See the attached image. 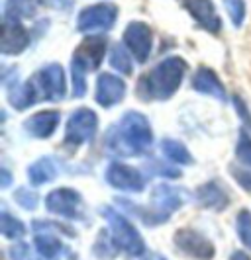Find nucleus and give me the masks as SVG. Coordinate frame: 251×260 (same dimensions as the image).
<instances>
[{
	"instance_id": "obj_1",
	"label": "nucleus",
	"mask_w": 251,
	"mask_h": 260,
	"mask_svg": "<svg viewBox=\"0 0 251 260\" xmlns=\"http://www.w3.org/2000/svg\"><path fill=\"white\" fill-rule=\"evenodd\" d=\"M153 145V133L146 116L137 112L124 114L118 123L108 131L106 147L112 155L137 156L144 155Z\"/></svg>"
},
{
	"instance_id": "obj_2",
	"label": "nucleus",
	"mask_w": 251,
	"mask_h": 260,
	"mask_svg": "<svg viewBox=\"0 0 251 260\" xmlns=\"http://www.w3.org/2000/svg\"><path fill=\"white\" fill-rule=\"evenodd\" d=\"M186 63L181 57H169L151 69L137 82V96L144 100H167L177 92L185 77Z\"/></svg>"
},
{
	"instance_id": "obj_3",
	"label": "nucleus",
	"mask_w": 251,
	"mask_h": 260,
	"mask_svg": "<svg viewBox=\"0 0 251 260\" xmlns=\"http://www.w3.org/2000/svg\"><path fill=\"white\" fill-rule=\"evenodd\" d=\"M106 53V39L102 38H89L85 39L77 47V51L73 55V63H71V71H73V94L80 98L87 92V82H85V75L89 71L98 69Z\"/></svg>"
},
{
	"instance_id": "obj_4",
	"label": "nucleus",
	"mask_w": 251,
	"mask_h": 260,
	"mask_svg": "<svg viewBox=\"0 0 251 260\" xmlns=\"http://www.w3.org/2000/svg\"><path fill=\"white\" fill-rule=\"evenodd\" d=\"M27 86L34 92L36 102L38 100H61L65 96V71L63 67L51 65L40 69L34 78L27 82Z\"/></svg>"
},
{
	"instance_id": "obj_5",
	"label": "nucleus",
	"mask_w": 251,
	"mask_h": 260,
	"mask_svg": "<svg viewBox=\"0 0 251 260\" xmlns=\"http://www.w3.org/2000/svg\"><path fill=\"white\" fill-rule=\"evenodd\" d=\"M102 215H104L108 225H110V231H112L114 243H116L122 250H126V252L132 254V256L144 254V250H146L144 239L140 237V233L135 231V227H133L132 223L128 221L124 215H120L118 211L112 208L102 209Z\"/></svg>"
},
{
	"instance_id": "obj_6",
	"label": "nucleus",
	"mask_w": 251,
	"mask_h": 260,
	"mask_svg": "<svg viewBox=\"0 0 251 260\" xmlns=\"http://www.w3.org/2000/svg\"><path fill=\"white\" fill-rule=\"evenodd\" d=\"M151 204H153L151 211L140 213V215L146 217L144 221L149 223V225H153V223H165L169 219V215H171L173 211H177V209L183 206V194L177 188L161 184V186H157L153 190V194H151Z\"/></svg>"
},
{
	"instance_id": "obj_7",
	"label": "nucleus",
	"mask_w": 251,
	"mask_h": 260,
	"mask_svg": "<svg viewBox=\"0 0 251 260\" xmlns=\"http://www.w3.org/2000/svg\"><path fill=\"white\" fill-rule=\"evenodd\" d=\"M96 125H98V117L93 110H89V108L77 110L75 114H71L69 121H67L65 143L69 147H79L82 143L94 141Z\"/></svg>"
},
{
	"instance_id": "obj_8",
	"label": "nucleus",
	"mask_w": 251,
	"mask_h": 260,
	"mask_svg": "<svg viewBox=\"0 0 251 260\" xmlns=\"http://www.w3.org/2000/svg\"><path fill=\"white\" fill-rule=\"evenodd\" d=\"M116 18H118V8L114 4H94L79 14L77 27L85 34H100L114 26Z\"/></svg>"
},
{
	"instance_id": "obj_9",
	"label": "nucleus",
	"mask_w": 251,
	"mask_h": 260,
	"mask_svg": "<svg viewBox=\"0 0 251 260\" xmlns=\"http://www.w3.org/2000/svg\"><path fill=\"white\" fill-rule=\"evenodd\" d=\"M124 43L128 45V49L135 55L140 63H146L153 45V34L144 22H132L124 31Z\"/></svg>"
},
{
	"instance_id": "obj_10",
	"label": "nucleus",
	"mask_w": 251,
	"mask_h": 260,
	"mask_svg": "<svg viewBox=\"0 0 251 260\" xmlns=\"http://www.w3.org/2000/svg\"><path fill=\"white\" fill-rule=\"evenodd\" d=\"M106 180L112 184L118 190H126V192H142L146 186V178L142 176V172H137L132 167L114 162L106 170Z\"/></svg>"
},
{
	"instance_id": "obj_11",
	"label": "nucleus",
	"mask_w": 251,
	"mask_h": 260,
	"mask_svg": "<svg viewBox=\"0 0 251 260\" xmlns=\"http://www.w3.org/2000/svg\"><path fill=\"white\" fill-rule=\"evenodd\" d=\"M45 206H47V209L51 213L63 215V217H69V219H75L79 215L80 196L79 192H75L71 188H61V190H55V192L47 196Z\"/></svg>"
},
{
	"instance_id": "obj_12",
	"label": "nucleus",
	"mask_w": 251,
	"mask_h": 260,
	"mask_svg": "<svg viewBox=\"0 0 251 260\" xmlns=\"http://www.w3.org/2000/svg\"><path fill=\"white\" fill-rule=\"evenodd\" d=\"M175 245L181 248L183 252L194 256L200 260H210L214 256V245L202 235L194 233L190 229H183L175 237Z\"/></svg>"
},
{
	"instance_id": "obj_13",
	"label": "nucleus",
	"mask_w": 251,
	"mask_h": 260,
	"mask_svg": "<svg viewBox=\"0 0 251 260\" xmlns=\"http://www.w3.org/2000/svg\"><path fill=\"white\" fill-rule=\"evenodd\" d=\"M124 94H126V82L122 78L114 77L110 73H104L98 77L94 98L100 106H104V108L116 106L124 98Z\"/></svg>"
},
{
	"instance_id": "obj_14",
	"label": "nucleus",
	"mask_w": 251,
	"mask_h": 260,
	"mask_svg": "<svg viewBox=\"0 0 251 260\" xmlns=\"http://www.w3.org/2000/svg\"><path fill=\"white\" fill-rule=\"evenodd\" d=\"M30 43V36L27 31L22 27V24L18 20H10V18H4V24H2V53L4 55H16V53H22Z\"/></svg>"
},
{
	"instance_id": "obj_15",
	"label": "nucleus",
	"mask_w": 251,
	"mask_h": 260,
	"mask_svg": "<svg viewBox=\"0 0 251 260\" xmlns=\"http://www.w3.org/2000/svg\"><path fill=\"white\" fill-rule=\"evenodd\" d=\"M188 14L199 22L204 29H208L210 34H218L222 29V20L214 10L212 0H185L183 2Z\"/></svg>"
},
{
	"instance_id": "obj_16",
	"label": "nucleus",
	"mask_w": 251,
	"mask_h": 260,
	"mask_svg": "<svg viewBox=\"0 0 251 260\" xmlns=\"http://www.w3.org/2000/svg\"><path fill=\"white\" fill-rule=\"evenodd\" d=\"M34 229H36V247L41 252V256H45L47 260L61 258V254L65 252V247H63V243L55 235L47 231L49 229L47 223L36 221L34 223Z\"/></svg>"
},
{
	"instance_id": "obj_17",
	"label": "nucleus",
	"mask_w": 251,
	"mask_h": 260,
	"mask_svg": "<svg viewBox=\"0 0 251 260\" xmlns=\"http://www.w3.org/2000/svg\"><path fill=\"white\" fill-rule=\"evenodd\" d=\"M59 112H38L36 116H32L26 121V131L32 137H38V139H45V137H51L53 131L57 129L59 125Z\"/></svg>"
},
{
	"instance_id": "obj_18",
	"label": "nucleus",
	"mask_w": 251,
	"mask_h": 260,
	"mask_svg": "<svg viewBox=\"0 0 251 260\" xmlns=\"http://www.w3.org/2000/svg\"><path fill=\"white\" fill-rule=\"evenodd\" d=\"M192 86H194V90L202 92V94H210L214 98H218V100H226V90L224 86H222V82L218 80V77L212 73L210 69H199L197 71V75L192 78Z\"/></svg>"
},
{
	"instance_id": "obj_19",
	"label": "nucleus",
	"mask_w": 251,
	"mask_h": 260,
	"mask_svg": "<svg viewBox=\"0 0 251 260\" xmlns=\"http://www.w3.org/2000/svg\"><path fill=\"white\" fill-rule=\"evenodd\" d=\"M197 198H199L200 206L210 209H224L228 206V202H230L228 192L218 182H208L204 186H200L199 192H197Z\"/></svg>"
},
{
	"instance_id": "obj_20",
	"label": "nucleus",
	"mask_w": 251,
	"mask_h": 260,
	"mask_svg": "<svg viewBox=\"0 0 251 260\" xmlns=\"http://www.w3.org/2000/svg\"><path fill=\"white\" fill-rule=\"evenodd\" d=\"M30 182L34 186H41L45 182H51L53 178L57 176V169L53 165L51 158H40L38 162H34L30 167Z\"/></svg>"
},
{
	"instance_id": "obj_21",
	"label": "nucleus",
	"mask_w": 251,
	"mask_h": 260,
	"mask_svg": "<svg viewBox=\"0 0 251 260\" xmlns=\"http://www.w3.org/2000/svg\"><path fill=\"white\" fill-rule=\"evenodd\" d=\"M36 14V0H6L4 18L20 20V18H32Z\"/></svg>"
},
{
	"instance_id": "obj_22",
	"label": "nucleus",
	"mask_w": 251,
	"mask_h": 260,
	"mask_svg": "<svg viewBox=\"0 0 251 260\" xmlns=\"http://www.w3.org/2000/svg\"><path fill=\"white\" fill-rule=\"evenodd\" d=\"M161 149H163L165 156H169V158H171V160H175V162H181V165H188V162H192L190 153L186 151V147L181 143V141H175V139H165V141L161 143Z\"/></svg>"
},
{
	"instance_id": "obj_23",
	"label": "nucleus",
	"mask_w": 251,
	"mask_h": 260,
	"mask_svg": "<svg viewBox=\"0 0 251 260\" xmlns=\"http://www.w3.org/2000/svg\"><path fill=\"white\" fill-rule=\"evenodd\" d=\"M0 229H2V235L6 239H16V237H22L26 227L18 219H14L12 215H8L6 209H2V217H0Z\"/></svg>"
},
{
	"instance_id": "obj_24",
	"label": "nucleus",
	"mask_w": 251,
	"mask_h": 260,
	"mask_svg": "<svg viewBox=\"0 0 251 260\" xmlns=\"http://www.w3.org/2000/svg\"><path fill=\"white\" fill-rule=\"evenodd\" d=\"M110 63H112V67H114L116 71L124 73V75H130V73H132L130 57H128V53H126V49H124L122 45H114V47H112V53H110Z\"/></svg>"
},
{
	"instance_id": "obj_25",
	"label": "nucleus",
	"mask_w": 251,
	"mask_h": 260,
	"mask_svg": "<svg viewBox=\"0 0 251 260\" xmlns=\"http://www.w3.org/2000/svg\"><path fill=\"white\" fill-rule=\"evenodd\" d=\"M224 6L228 10V16L232 20V24L239 27L245 20V2L243 0H224Z\"/></svg>"
},
{
	"instance_id": "obj_26",
	"label": "nucleus",
	"mask_w": 251,
	"mask_h": 260,
	"mask_svg": "<svg viewBox=\"0 0 251 260\" xmlns=\"http://www.w3.org/2000/svg\"><path fill=\"white\" fill-rule=\"evenodd\" d=\"M236 155L238 158L251 167V137L245 133V131H239V139H238V147H236Z\"/></svg>"
},
{
	"instance_id": "obj_27",
	"label": "nucleus",
	"mask_w": 251,
	"mask_h": 260,
	"mask_svg": "<svg viewBox=\"0 0 251 260\" xmlns=\"http://www.w3.org/2000/svg\"><path fill=\"white\" fill-rule=\"evenodd\" d=\"M238 233H239V239L243 241V245L251 248V213L249 211H241L238 215Z\"/></svg>"
},
{
	"instance_id": "obj_28",
	"label": "nucleus",
	"mask_w": 251,
	"mask_h": 260,
	"mask_svg": "<svg viewBox=\"0 0 251 260\" xmlns=\"http://www.w3.org/2000/svg\"><path fill=\"white\" fill-rule=\"evenodd\" d=\"M16 200H18V204L24 209H34L36 204H38V196L34 194V192H30V190H26V188H20L16 192Z\"/></svg>"
},
{
	"instance_id": "obj_29",
	"label": "nucleus",
	"mask_w": 251,
	"mask_h": 260,
	"mask_svg": "<svg viewBox=\"0 0 251 260\" xmlns=\"http://www.w3.org/2000/svg\"><path fill=\"white\" fill-rule=\"evenodd\" d=\"M10 254H12L14 260H36V256L32 254V250L27 245L24 243H20V245H16V247L10 248Z\"/></svg>"
},
{
	"instance_id": "obj_30",
	"label": "nucleus",
	"mask_w": 251,
	"mask_h": 260,
	"mask_svg": "<svg viewBox=\"0 0 251 260\" xmlns=\"http://www.w3.org/2000/svg\"><path fill=\"white\" fill-rule=\"evenodd\" d=\"M43 6L53 8V10H59V12H69L75 4V0H40Z\"/></svg>"
},
{
	"instance_id": "obj_31",
	"label": "nucleus",
	"mask_w": 251,
	"mask_h": 260,
	"mask_svg": "<svg viewBox=\"0 0 251 260\" xmlns=\"http://www.w3.org/2000/svg\"><path fill=\"white\" fill-rule=\"evenodd\" d=\"M232 174H234V178L238 180L239 186H241L243 190H247V192H251V170L232 169Z\"/></svg>"
},
{
	"instance_id": "obj_32",
	"label": "nucleus",
	"mask_w": 251,
	"mask_h": 260,
	"mask_svg": "<svg viewBox=\"0 0 251 260\" xmlns=\"http://www.w3.org/2000/svg\"><path fill=\"white\" fill-rule=\"evenodd\" d=\"M147 169L155 170V174H163V176H169V178H179V176H181L179 170L171 169V167H165V165H161V162H149Z\"/></svg>"
},
{
	"instance_id": "obj_33",
	"label": "nucleus",
	"mask_w": 251,
	"mask_h": 260,
	"mask_svg": "<svg viewBox=\"0 0 251 260\" xmlns=\"http://www.w3.org/2000/svg\"><path fill=\"white\" fill-rule=\"evenodd\" d=\"M234 104H236V108H238L239 116L243 117V119H245V123H247V125H249V127H251V116H249V114H247V108H245V104H243V102L239 100L238 96L234 98Z\"/></svg>"
},
{
	"instance_id": "obj_34",
	"label": "nucleus",
	"mask_w": 251,
	"mask_h": 260,
	"mask_svg": "<svg viewBox=\"0 0 251 260\" xmlns=\"http://www.w3.org/2000/svg\"><path fill=\"white\" fill-rule=\"evenodd\" d=\"M232 260H249V256H247L245 252L238 250V252H234V254H232Z\"/></svg>"
},
{
	"instance_id": "obj_35",
	"label": "nucleus",
	"mask_w": 251,
	"mask_h": 260,
	"mask_svg": "<svg viewBox=\"0 0 251 260\" xmlns=\"http://www.w3.org/2000/svg\"><path fill=\"white\" fill-rule=\"evenodd\" d=\"M10 184V174H8V170H2V186L6 188Z\"/></svg>"
},
{
	"instance_id": "obj_36",
	"label": "nucleus",
	"mask_w": 251,
	"mask_h": 260,
	"mask_svg": "<svg viewBox=\"0 0 251 260\" xmlns=\"http://www.w3.org/2000/svg\"><path fill=\"white\" fill-rule=\"evenodd\" d=\"M147 260H165V258H163L161 254H153V256H149Z\"/></svg>"
}]
</instances>
